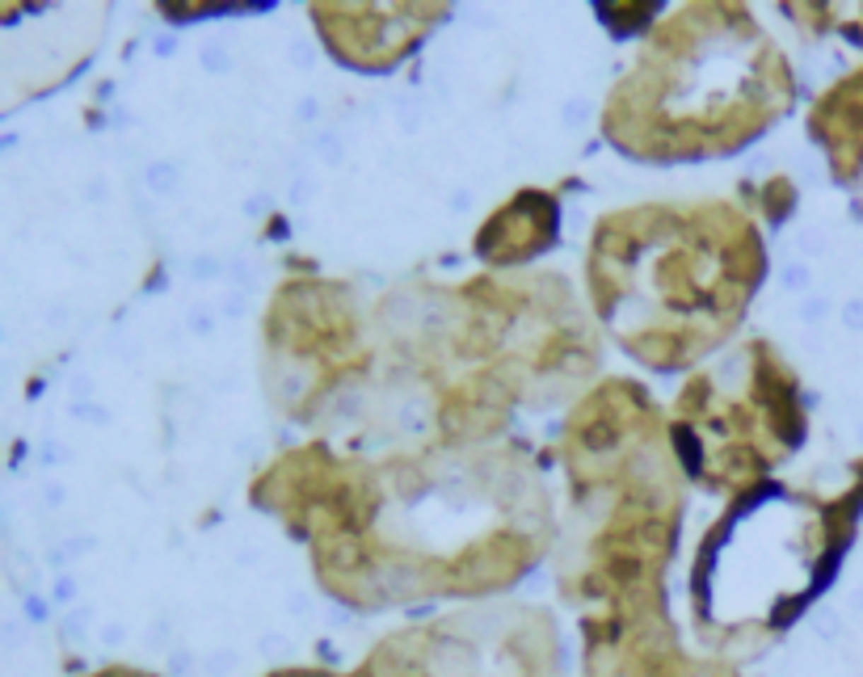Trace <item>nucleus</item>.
<instances>
[{
	"label": "nucleus",
	"instance_id": "obj_1",
	"mask_svg": "<svg viewBox=\"0 0 863 677\" xmlns=\"http://www.w3.org/2000/svg\"><path fill=\"white\" fill-rule=\"evenodd\" d=\"M683 677H729V673H712L707 665H687V669H683Z\"/></svg>",
	"mask_w": 863,
	"mask_h": 677
}]
</instances>
